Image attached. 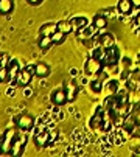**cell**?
I'll list each match as a JSON object with an SVG mask.
<instances>
[{
  "label": "cell",
  "mask_w": 140,
  "mask_h": 157,
  "mask_svg": "<svg viewBox=\"0 0 140 157\" xmlns=\"http://www.w3.org/2000/svg\"><path fill=\"white\" fill-rule=\"evenodd\" d=\"M3 56H5V55H3L2 52H0V65H2V62H3Z\"/></svg>",
  "instance_id": "obj_32"
},
{
  "label": "cell",
  "mask_w": 140,
  "mask_h": 157,
  "mask_svg": "<svg viewBox=\"0 0 140 157\" xmlns=\"http://www.w3.org/2000/svg\"><path fill=\"white\" fill-rule=\"evenodd\" d=\"M14 123H16L17 128L22 129L23 132H28V131H31L33 126H34V118H33L31 115H28V114H20L19 117L14 118Z\"/></svg>",
  "instance_id": "obj_2"
},
{
  "label": "cell",
  "mask_w": 140,
  "mask_h": 157,
  "mask_svg": "<svg viewBox=\"0 0 140 157\" xmlns=\"http://www.w3.org/2000/svg\"><path fill=\"white\" fill-rule=\"evenodd\" d=\"M132 8H134V5H132V2H131V0H120V2H119V5H117V10H119L122 14H125V16L131 14Z\"/></svg>",
  "instance_id": "obj_12"
},
{
  "label": "cell",
  "mask_w": 140,
  "mask_h": 157,
  "mask_svg": "<svg viewBox=\"0 0 140 157\" xmlns=\"http://www.w3.org/2000/svg\"><path fill=\"white\" fill-rule=\"evenodd\" d=\"M70 24L73 25V31H78L80 28L89 25V22H87L86 17H72V19H70Z\"/></svg>",
  "instance_id": "obj_16"
},
{
  "label": "cell",
  "mask_w": 140,
  "mask_h": 157,
  "mask_svg": "<svg viewBox=\"0 0 140 157\" xmlns=\"http://www.w3.org/2000/svg\"><path fill=\"white\" fill-rule=\"evenodd\" d=\"M119 56H120V52L115 45L106 48V58H104V64H114L119 61Z\"/></svg>",
  "instance_id": "obj_8"
},
{
  "label": "cell",
  "mask_w": 140,
  "mask_h": 157,
  "mask_svg": "<svg viewBox=\"0 0 140 157\" xmlns=\"http://www.w3.org/2000/svg\"><path fill=\"white\" fill-rule=\"evenodd\" d=\"M0 152H2V149H0Z\"/></svg>",
  "instance_id": "obj_35"
},
{
  "label": "cell",
  "mask_w": 140,
  "mask_h": 157,
  "mask_svg": "<svg viewBox=\"0 0 140 157\" xmlns=\"http://www.w3.org/2000/svg\"><path fill=\"white\" fill-rule=\"evenodd\" d=\"M33 76H34V73L33 72H30L27 67L23 70H20V73H19V78H17V82H19V86H28L30 82H31V79H33Z\"/></svg>",
  "instance_id": "obj_7"
},
{
  "label": "cell",
  "mask_w": 140,
  "mask_h": 157,
  "mask_svg": "<svg viewBox=\"0 0 140 157\" xmlns=\"http://www.w3.org/2000/svg\"><path fill=\"white\" fill-rule=\"evenodd\" d=\"M137 154H138V155H140V148H138V151H137Z\"/></svg>",
  "instance_id": "obj_34"
},
{
  "label": "cell",
  "mask_w": 140,
  "mask_h": 157,
  "mask_svg": "<svg viewBox=\"0 0 140 157\" xmlns=\"http://www.w3.org/2000/svg\"><path fill=\"white\" fill-rule=\"evenodd\" d=\"M8 75H10V82L11 84H16L17 82V78H19V73H20V65H19V61L16 59H11L8 61Z\"/></svg>",
  "instance_id": "obj_4"
},
{
  "label": "cell",
  "mask_w": 140,
  "mask_h": 157,
  "mask_svg": "<svg viewBox=\"0 0 140 157\" xmlns=\"http://www.w3.org/2000/svg\"><path fill=\"white\" fill-rule=\"evenodd\" d=\"M135 34H137V36H140V27H137V30H135Z\"/></svg>",
  "instance_id": "obj_33"
},
{
  "label": "cell",
  "mask_w": 140,
  "mask_h": 157,
  "mask_svg": "<svg viewBox=\"0 0 140 157\" xmlns=\"http://www.w3.org/2000/svg\"><path fill=\"white\" fill-rule=\"evenodd\" d=\"M53 45V39L52 36H41L39 37V47L42 50H47V48H50Z\"/></svg>",
  "instance_id": "obj_19"
},
{
  "label": "cell",
  "mask_w": 140,
  "mask_h": 157,
  "mask_svg": "<svg viewBox=\"0 0 140 157\" xmlns=\"http://www.w3.org/2000/svg\"><path fill=\"white\" fill-rule=\"evenodd\" d=\"M93 28L95 27H92V25H86L83 28H80L76 33H78V37L80 39H90L93 36Z\"/></svg>",
  "instance_id": "obj_15"
},
{
  "label": "cell",
  "mask_w": 140,
  "mask_h": 157,
  "mask_svg": "<svg viewBox=\"0 0 140 157\" xmlns=\"http://www.w3.org/2000/svg\"><path fill=\"white\" fill-rule=\"evenodd\" d=\"M106 25H107V20L104 16H95V19H93V27L98 30H104Z\"/></svg>",
  "instance_id": "obj_20"
},
{
  "label": "cell",
  "mask_w": 140,
  "mask_h": 157,
  "mask_svg": "<svg viewBox=\"0 0 140 157\" xmlns=\"http://www.w3.org/2000/svg\"><path fill=\"white\" fill-rule=\"evenodd\" d=\"M101 69H103V62L98 61V59H95L93 56L89 58V59L86 61V64H84V73H86V75H95V73H98Z\"/></svg>",
  "instance_id": "obj_3"
},
{
  "label": "cell",
  "mask_w": 140,
  "mask_h": 157,
  "mask_svg": "<svg viewBox=\"0 0 140 157\" xmlns=\"http://www.w3.org/2000/svg\"><path fill=\"white\" fill-rule=\"evenodd\" d=\"M68 101L67 98V92L64 90V89H56V90L52 94V103L56 104V106H62Z\"/></svg>",
  "instance_id": "obj_6"
},
{
  "label": "cell",
  "mask_w": 140,
  "mask_h": 157,
  "mask_svg": "<svg viewBox=\"0 0 140 157\" xmlns=\"http://www.w3.org/2000/svg\"><path fill=\"white\" fill-rule=\"evenodd\" d=\"M92 56L95 58V59H98V61H101V62H104V58H106V48L104 47H97L95 50H93V53H92Z\"/></svg>",
  "instance_id": "obj_21"
},
{
  "label": "cell",
  "mask_w": 140,
  "mask_h": 157,
  "mask_svg": "<svg viewBox=\"0 0 140 157\" xmlns=\"http://www.w3.org/2000/svg\"><path fill=\"white\" fill-rule=\"evenodd\" d=\"M27 140H28L27 136H20V137L17 136L16 140H14V143H13V148H11L10 154H13V155H19V154H22L23 148H25V145H27Z\"/></svg>",
  "instance_id": "obj_5"
},
{
  "label": "cell",
  "mask_w": 140,
  "mask_h": 157,
  "mask_svg": "<svg viewBox=\"0 0 140 157\" xmlns=\"http://www.w3.org/2000/svg\"><path fill=\"white\" fill-rule=\"evenodd\" d=\"M107 89H109L112 94H115L117 90H119V81H115V79L109 81V82H107Z\"/></svg>",
  "instance_id": "obj_25"
},
{
  "label": "cell",
  "mask_w": 140,
  "mask_h": 157,
  "mask_svg": "<svg viewBox=\"0 0 140 157\" xmlns=\"http://www.w3.org/2000/svg\"><path fill=\"white\" fill-rule=\"evenodd\" d=\"M58 31V24H53V22H47L39 28V34L41 36H52L53 33Z\"/></svg>",
  "instance_id": "obj_10"
},
{
  "label": "cell",
  "mask_w": 140,
  "mask_h": 157,
  "mask_svg": "<svg viewBox=\"0 0 140 157\" xmlns=\"http://www.w3.org/2000/svg\"><path fill=\"white\" fill-rule=\"evenodd\" d=\"M58 30L62 31L64 34H70L73 31V25L70 24V20H59L58 22Z\"/></svg>",
  "instance_id": "obj_17"
},
{
  "label": "cell",
  "mask_w": 140,
  "mask_h": 157,
  "mask_svg": "<svg viewBox=\"0 0 140 157\" xmlns=\"http://www.w3.org/2000/svg\"><path fill=\"white\" fill-rule=\"evenodd\" d=\"M34 143L37 148H44V146H49V132H39L34 136Z\"/></svg>",
  "instance_id": "obj_11"
},
{
  "label": "cell",
  "mask_w": 140,
  "mask_h": 157,
  "mask_svg": "<svg viewBox=\"0 0 140 157\" xmlns=\"http://www.w3.org/2000/svg\"><path fill=\"white\" fill-rule=\"evenodd\" d=\"M100 45L104 47V48H109V47L115 45V37H114V34L106 33V34L100 36Z\"/></svg>",
  "instance_id": "obj_13"
},
{
  "label": "cell",
  "mask_w": 140,
  "mask_h": 157,
  "mask_svg": "<svg viewBox=\"0 0 140 157\" xmlns=\"http://www.w3.org/2000/svg\"><path fill=\"white\" fill-rule=\"evenodd\" d=\"M10 81V75H8V67L0 65V82H6Z\"/></svg>",
  "instance_id": "obj_23"
},
{
  "label": "cell",
  "mask_w": 140,
  "mask_h": 157,
  "mask_svg": "<svg viewBox=\"0 0 140 157\" xmlns=\"http://www.w3.org/2000/svg\"><path fill=\"white\" fill-rule=\"evenodd\" d=\"M34 75L37 78H47L50 75V67L47 65L45 62H37L34 64Z\"/></svg>",
  "instance_id": "obj_9"
},
{
  "label": "cell",
  "mask_w": 140,
  "mask_h": 157,
  "mask_svg": "<svg viewBox=\"0 0 140 157\" xmlns=\"http://www.w3.org/2000/svg\"><path fill=\"white\" fill-rule=\"evenodd\" d=\"M56 139H58V131H52V132H49V145H52Z\"/></svg>",
  "instance_id": "obj_28"
},
{
  "label": "cell",
  "mask_w": 140,
  "mask_h": 157,
  "mask_svg": "<svg viewBox=\"0 0 140 157\" xmlns=\"http://www.w3.org/2000/svg\"><path fill=\"white\" fill-rule=\"evenodd\" d=\"M90 87H92V92H95V94H100V92L103 90V84H101V79L92 81V82H90Z\"/></svg>",
  "instance_id": "obj_24"
},
{
  "label": "cell",
  "mask_w": 140,
  "mask_h": 157,
  "mask_svg": "<svg viewBox=\"0 0 140 157\" xmlns=\"http://www.w3.org/2000/svg\"><path fill=\"white\" fill-rule=\"evenodd\" d=\"M67 98H68V101H73L75 98H76V87L73 89H70V92H67Z\"/></svg>",
  "instance_id": "obj_27"
},
{
  "label": "cell",
  "mask_w": 140,
  "mask_h": 157,
  "mask_svg": "<svg viewBox=\"0 0 140 157\" xmlns=\"http://www.w3.org/2000/svg\"><path fill=\"white\" fill-rule=\"evenodd\" d=\"M131 136L132 137H138L140 139V124H134V128H132V131H131Z\"/></svg>",
  "instance_id": "obj_26"
},
{
  "label": "cell",
  "mask_w": 140,
  "mask_h": 157,
  "mask_svg": "<svg viewBox=\"0 0 140 157\" xmlns=\"http://www.w3.org/2000/svg\"><path fill=\"white\" fill-rule=\"evenodd\" d=\"M131 2H132V5L135 8H140V0H131Z\"/></svg>",
  "instance_id": "obj_30"
},
{
  "label": "cell",
  "mask_w": 140,
  "mask_h": 157,
  "mask_svg": "<svg viewBox=\"0 0 140 157\" xmlns=\"http://www.w3.org/2000/svg\"><path fill=\"white\" fill-rule=\"evenodd\" d=\"M28 3H30V5L37 6V5H41V3H42V0H28Z\"/></svg>",
  "instance_id": "obj_29"
},
{
  "label": "cell",
  "mask_w": 140,
  "mask_h": 157,
  "mask_svg": "<svg viewBox=\"0 0 140 157\" xmlns=\"http://www.w3.org/2000/svg\"><path fill=\"white\" fill-rule=\"evenodd\" d=\"M16 137H17V132H16L14 128H8V129L5 131V134L0 137V149H2V152L10 154Z\"/></svg>",
  "instance_id": "obj_1"
},
{
  "label": "cell",
  "mask_w": 140,
  "mask_h": 157,
  "mask_svg": "<svg viewBox=\"0 0 140 157\" xmlns=\"http://www.w3.org/2000/svg\"><path fill=\"white\" fill-rule=\"evenodd\" d=\"M14 10V2L13 0H0V14L6 16Z\"/></svg>",
  "instance_id": "obj_14"
},
{
  "label": "cell",
  "mask_w": 140,
  "mask_h": 157,
  "mask_svg": "<svg viewBox=\"0 0 140 157\" xmlns=\"http://www.w3.org/2000/svg\"><path fill=\"white\" fill-rule=\"evenodd\" d=\"M65 36H67V34H64L62 31H59V30H58L56 33H53V34H52L53 44H62V42L65 40Z\"/></svg>",
  "instance_id": "obj_22"
},
{
  "label": "cell",
  "mask_w": 140,
  "mask_h": 157,
  "mask_svg": "<svg viewBox=\"0 0 140 157\" xmlns=\"http://www.w3.org/2000/svg\"><path fill=\"white\" fill-rule=\"evenodd\" d=\"M134 22H135V25H137V27H140V13L137 14V17H135V20H134Z\"/></svg>",
  "instance_id": "obj_31"
},
{
  "label": "cell",
  "mask_w": 140,
  "mask_h": 157,
  "mask_svg": "<svg viewBox=\"0 0 140 157\" xmlns=\"http://www.w3.org/2000/svg\"><path fill=\"white\" fill-rule=\"evenodd\" d=\"M101 123H103V109L98 107V109H97V114L93 115V118L90 120V126H92L93 129H97L98 124L101 126Z\"/></svg>",
  "instance_id": "obj_18"
}]
</instances>
